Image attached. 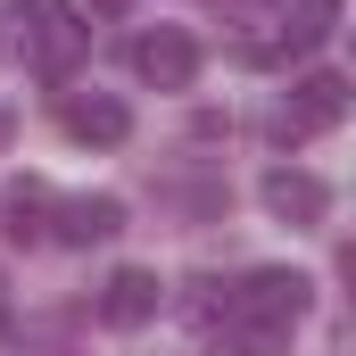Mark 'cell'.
Instances as JSON below:
<instances>
[{
	"mask_svg": "<svg viewBox=\"0 0 356 356\" xmlns=\"http://www.w3.org/2000/svg\"><path fill=\"white\" fill-rule=\"evenodd\" d=\"M91 50V25H83V8H33V67L58 83V75H75V58Z\"/></svg>",
	"mask_w": 356,
	"mask_h": 356,
	"instance_id": "4",
	"label": "cell"
},
{
	"mask_svg": "<svg viewBox=\"0 0 356 356\" xmlns=\"http://www.w3.org/2000/svg\"><path fill=\"white\" fill-rule=\"evenodd\" d=\"M340 116H348V75L315 67V75L290 83V99L266 116V133H273V149H298L307 133H323V124H340Z\"/></svg>",
	"mask_w": 356,
	"mask_h": 356,
	"instance_id": "2",
	"label": "cell"
},
{
	"mask_svg": "<svg viewBox=\"0 0 356 356\" xmlns=\"http://www.w3.org/2000/svg\"><path fill=\"white\" fill-rule=\"evenodd\" d=\"M257 199H266V216H273V224H298V232L332 216V191L307 175V166H273V175L257 182Z\"/></svg>",
	"mask_w": 356,
	"mask_h": 356,
	"instance_id": "5",
	"label": "cell"
},
{
	"mask_svg": "<svg viewBox=\"0 0 356 356\" xmlns=\"http://www.w3.org/2000/svg\"><path fill=\"white\" fill-rule=\"evenodd\" d=\"M50 207H58V199H50V182H8V191H0V232H8V241H50Z\"/></svg>",
	"mask_w": 356,
	"mask_h": 356,
	"instance_id": "9",
	"label": "cell"
},
{
	"mask_svg": "<svg viewBox=\"0 0 356 356\" xmlns=\"http://www.w3.org/2000/svg\"><path fill=\"white\" fill-rule=\"evenodd\" d=\"M8 133H17V116H8V108H0V149H8Z\"/></svg>",
	"mask_w": 356,
	"mask_h": 356,
	"instance_id": "11",
	"label": "cell"
},
{
	"mask_svg": "<svg viewBox=\"0 0 356 356\" xmlns=\"http://www.w3.org/2000/svg\"><path fill=\"white\" fill-rule=\"evenodd\" d=\"M0 323H8V282H0Z\"/></svg>",
	"mask_w": 356,
	"mask_h": 356,
	"instance_id": "13",
	"label": "cell"
},
{
	"mask_svg": "<svg viewBox=\"0 0 356 356\" xmlns=\"http://www.w3.org/2000/svg\"><path fill=\"white\" fill-rule=\"evenodd\" d=\"M91 8H99V17H116V8H124V0H91Z\"/></svg>",
	"mask_w": 356,
	"mask_h": 356,
	"instance_id": "12",
	"label": "cell"
},
{
	"mask_svg": "<svg viewBox=\"0 0 356 356\" xmlns=\"http://www.w3.org/2000/svg\"><path fill=\"white\" fill-rule=\"evenodd\" d=\"M50 216H58L50 241H67V249H91V241H116L124 232V199H108V191H83V199H67Z\"/></svg>",
	"mask_w": 356,
	"mask_h": 356,
	"instance_id": "8",
	"label": "cell"
},
{
	"mask_svg": "<svg viewBox=\"0 0 356 356\" xmlns=\"http://www.w3.org/2000/svg\"><path fill=\"white\" fill-rule=\"evenodd\" d=\"M133 75L149 91H191V75H199V42L182 33V25H149V33H133Z\"/></svg>",
	"mask_w": 356,
	"mask_h": 356,
	"instance_id": "3",
	"label": "cell"
},
{
	"mask_svg": "<svg viewBox=\"0 0 356 356\" xmlns=\"http://www.w3.org/2000/svg\"><path fill=\"white\" fill-rule=\"evenodd\" d=\"M33 8H42V0H0V25H25Z\"/></svg>",
	"mask_w": 356,
	"mask_h": 356,
	"instance_id": "10",
	"label": "cell"
},
{
	"mask_svg": "<svg viewBox=\"0 0 356 356\" xmlns=\"http://www.w3.org/2000/svg\"><path fill=\"white\" fill-rule=\"evenodd\" d=\"M58 124H67L75 141H91V149H116V141L133 133V108H124L116 91H67V99H58Z\"/></svg>",
	"mask_w": 356,
	"mask_h": 356,
	"instance_id": "6",
	"label": "cell"
},
{
	"mask_svg": "<svg viewBox=\"0 0 356 356\" xmlns=\"http://www.w3.org/2000/svg\"><path fill=\"white\" fill-rule=\"evenodd\" d=\"M307 298H315V282L307 273H282V266H257L232 298H224V315L232 323H249V332H273V340H290V323L307 315Z\"/></svg>",
	"mask_w": 356,
	"mask_h": 356,
	"instance_id": "1",
	"label": "cell"
},
{
	"mask_svg": "<svg viewBox=\"0 0 356 356\" xmlns=\"http://www.w3.org/2000/svg\"><path fill=\"white\" fill-rule=\"evenodd\" d=\"M166 307V282L149 266H124V273H108V290H99V323H116V332H141L149 315Z\"/></svg>",
	"mask_w": 356,
	"mask_h": 356,
	"instance_id": "7",
	"label": "cell"
}]
</instances>
